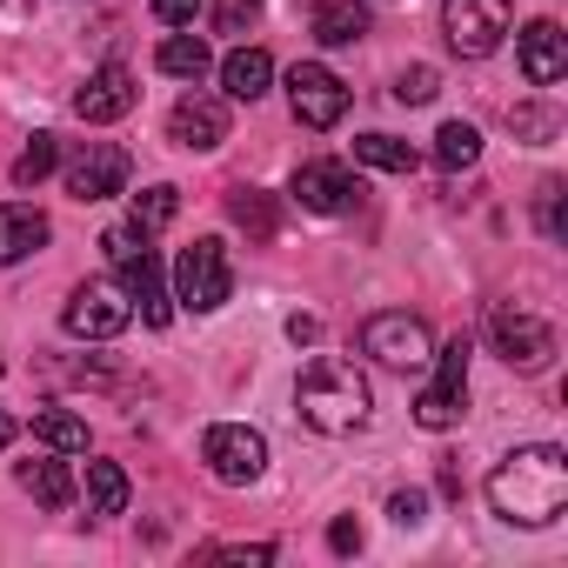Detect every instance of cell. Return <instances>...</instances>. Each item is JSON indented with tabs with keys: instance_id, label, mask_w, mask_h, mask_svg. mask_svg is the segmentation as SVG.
<instances>
[{
	"instance_id": "cell-37",
	"label": "cell",
	"mask_w": 568,
	"mask_h": 568,
	"mask_svg": "<svg viewBox=\"0 0 568 568\" xmlns=\"http://www.w3.org/2000/svg\"><path fill=\"white\" fill-rule=\"evenodd\" d=\"M288 342H295V348L322 342V322H315V315H288Z\"/></svg>"
},
{
	"instance_id": "cell-21",
	"label": "cell",
	"mask_w": 568,
	"mask_h": 568,
	"mask_svg": "<svg viewBox=\"0 0 568 568\" xmlns=\"http://www.w3.org/2000/svg\"><path fill=\"white\" fill-rule=\"evenodd\" d=\"M154 61H161V74H174V81H201V74L214 68V54H207L201 34H168Z\"/></svg>"
},
{
	"instance_id": "cell-6",
	"label": "cell",
	"mask_w": 568,
	"mask_h": 568,
	"mask_svg": "<svg viewBox=\"0 0 568 568\" xmlns=\"http://www.w3.org/2000/svg\"><path fill=\"white\" fill-rule=\"evenodd\" d=\"M128 322H134V302H128L121 281H81L68 295V308H61V328L74 342H114Z\"/></svg>"
},
{
	"instance_id": "cell-5",
	"label": "cell",
	"mask_w": 568,
	"mask_h": 568,
	"mask_svg": "<svg viewBox=\"0 0 568 568\" xmlns=\"http://www.w3.org/2000/svg\"><path fill=\"white\" fill-rule=\"evenodd\" d=\"M468 335H455L448 348H435V375H428V388L415 395V422L422 428H455L462 415H468Z\"/></svg>"
},
{
	"instance_id": "cell-3",
	"label": "cell",
	"mask_w": 568,
	"mask_h": 568,
	"mask_svg": "<svg viewBox=\"0 0 568 568\" xmlns=\"http://www.w3.org/2000/svg\"><path fill=\"white\" fill-rule=\"evenodd\" d=\"M362 355H375V362L395 368V375H422V368L435 362V335H428L422 315L388 308V315H368V322H362Z\"/></svg>"
},
{
	"instance_id": "cell-13",
	"label": "cell",
	"mask_w": 568,
	"mask_h": 568,
	"mask_svg": "<svg viewBox=\"0 0 568 568\" xmlns=\"http://www.w3.org/2000/svg\"><path fill=\"white\" fill-rule=\"evenodd\" d=\"M134 101H141L134 74H128L121 61H108V68H94V74H88V88L74 94V114H81V121H94V128H108V121L134 114Z\"/></svg>"
},
{
	"instance_id": "cell-18",
	"label": "cell",
	"mask_w": 568,
	"mask_h": 568,
	"mask_svg": "<svg viewBox=\"0 0 568 568\" xmlns=\"http://www.w3.org/2000/svg\"><path fill=\"white\" fill-rule=\"evenodd\" d=\"M267 81H274L267 48H234V54L221 61V88H227V101H261Z\"/></svg>"
},
{
	"instance_id": "cell-32",
	"label": "cell",
	"mask_w": 568,
	"mask_h": 568,
	"mask_svg": "<svg viewBox=\"0 0 568 568\" xmlns=\"http://www.w3.org/2000/svg\"><path fill=\"white\" fill-rule=\"evenodd\" d=\"M388 515H395L402 528H422V521H428V495H422V488H395V495H388Z\"/></svg>"
},
{
	"instance_id": "cell-29",
	"label": "cell",
	"mask_w": 568,
	"mask_h": 568,
	"mask_svg": "<svg viewBox=\"0 0 568 568\" xmlns=\"http://www.w3.org/2000/svg\"><path fill=\"white\" fill-rule=\"evenodd\" d=\"M442 94V74L435 68H408V74H395V101L402 108H428Z\"/></svg>"
},
{
	"instance_id": "cell-20",
	"label": "cell",
	"mask_w": 568,
	"mask_h": 568,
	"mask_svg": "<svg viewBox=\"0 0 568 568\" xmlns=\"http://www.w3.org/2000/svg\"><path fill=\"white\" fill-rule=\"evenodd\" d=\"M14 475H21V488H28L41 508H68V501H74V475H68V462H54V455H48V462H21Z\"/></svg>"
},
{
	"instance_id": "cell-4",
	"label": "cell",
	"mask_w": 568,
	"mask_h": 568,
	"mask_svg": "<svg viewBox=\"0 0 568 568\" xmlns=\"http://www.w3.org/2000/svg\"><path fill=\"white\" fill-rule=\"evenodd\" d=\"M227 295H234V261H227V247L214 234H201L194 247H181V261H174V302L194 308V315H214Z\"/></svg>"
},
{
	"instance_id": "cell-1",
	"label": "cell",
	"mask_w": 568,
	"mask_h": 568,
	"mask_svg": "<svg viewBox=\"0 0 568 568\" xmlns=\"http://www.w3.org/2000/svg\"><path fill=\"white\" fill-rule=\"evenodd\" d=\"M488 508L508 528H548V521H561V508H568V455L555 442H528V448L501 455L495 475H488Z\"/></svg>"
},
{
	"instance_id": "cell-9",
	"label": "cell",
	"mask_w": 568,
	"mask_h": 568,
	"mask_svg": "<svg viewBox=\"0 0 568 568\" xmlns=\"http://www.w3.org/2000/svg\"><path fill=\"white\" fill-rule=\"evenodd\" d=\"M488 348H495L508 368L535 375V368L555 362V328H548L541 315H521V308H488Z\"/></svg>"
},
{
	"instance_id": "cell-25",
	"label": "cell",
	"mask_w": 568,
	"mask_h": 568,
	"mask_svg": "<svg viewBox=\"0 0 568 568\" xmlns=\"http://www.w3.org/2000/svg\"><path fill=\"white\" fill-rule=\"evenodd\" d=\"M128 508V475L114 462H88V515H121Z\"/></svg>"
},
{
	"instance_id": "cell-31",
	"label": "cell",
	"mask_w": 568,
	"mask_h": 568,
	"mask_svg": "<svg viewBox=\"0 0 568 568\" xmlns=\"http://www.w3.org/2000/svg\"><path fill=\"white\" fill-rule=\"evenodd\" d=\"M261 21V0H221V8H214V28L221 34H247Z\"/></svg>"
},
{
	"instance_id": "cell-34",
	"label": "cell",
	"mask_w": 568,
	"mask_h": 568,
	"mask_svg": "<svg viewBox=\"0 0 568 568\" xmlns=\"http://www.w3.org/2000/svg\"><path fill=\"white\" fill-rule=\"evenodd\" d=\"M328 548H335V555H355V548H362V521H355V515H335V521H328Z\"/></svg>"
},
{
	"instance_id": "cell-26",
	"label": "cell",
	"mask_w": 568,
	"mask_h": 568,
	"mask_svg": "<svg viewBox=\"0 0 568 568\" xmlns=\"http://www.w3.org/2000/svg\"><path fill=\"white\" fill-rule=\"evenodd\" d=\"M54 168H61V141H54V134H34V141L21 148V161H14V187H41Z\"/></svg>"
},
{
	"instance_id": "cell-16",
	"label": "cell",
	"mask_w": 568,
	"mask_h": 568,
	"mask_svg": "<svg viewBox=\"0 0 568 568\" xmlns=\"http://www.w3.org/2000/svg\"><path fill=\"white\" fill-rule=\"evenodd\" d=\"M121 288H128V302L141 308V322H148V328H168V322H174V295H168V281H161L154 247H141V254H128V261H121Z\"/></svg>"
},
{
	"instance_id": "cell-10",
	"label": "cell",
	"mask_w": 568,
	"mask_h": 568,
	"mask_svg": "<svg viewBox=\"0 0 568 568\" xmlns=\"http://www.w3.org/2000/svg\"><path fill=\"white\" fill-rule=\"evenodd\" d=\"M288 108H295L302 128H335L348 114V81L322 61H295L288 68Z\"/></svg>"
},
{
	"instance_id": "cell-28",
	"label": "cell",
	"mask_w": 568,
	"mask_h": 568,
	"mask_svg": "<svg viewBox=\"0 0 568 568\" xmlns=\"http://www.w3.org/2000/svg\"><path fill=\"white\" fill-rule=\"evenodd\" d=\"M435 161H442V168H475V161H481V134H475L468 121H448V128L435 134Z\"/></svg>"
},
{
	"instance_id": "cell-12",
	"label": "cell",
	"mask_w": 568,
	"mask_h": 568,
	"mask_svg": "<svg viewBox=\"0 0 568 568\" xmlns=\"http://www.w3.org/2000/svg\"><path fill=\"white\" fill-rule=\"evenodd\" d=\"M295 201L308 214H348L362 201V181L342 168V161H302L295 168Z\"/></svg>"
},
{
	"instance_id": "cell-24",
	"label": "cell",
	"mask_w": 568,
	"mask_h": 568,
	"mask_svg": "<svg viewBox=\"0 0 568 568\" xmlns=\"http://www.w3.org/2000/svg\"><path fill=\"white\" fill-rule=\"evenodd\" d=\"M227 221L247 227V241H274V201L261 187H234L227 194Z\"/></svg>"
},
{
	"instance_id": "cell-36",
	"label": "cell",
	"mask_w": 568,
	"mask_h": 568,
	"mask_svg": "<svg viewBox=\"0 0 568 568\" xmlns=\"http://www.w3.org/2000/svg\"><path fill=\"white\" fill-rule=\"evenodd\" d=\"M515 134H535L541 141V134H555V114L548 108H515Z\"/></svg>"
},
{
	"instance_id": "cell-17",
	"label": "cell",
	"mask_w": 568,
	"mask_h": 568,
	"mask_svg": "<svg viewBox=\"0 0 568 568\" xmlns=\"http://www.w3.org/2000/svg\"><path fill=\"white\" fill-rule=\"evenodd\" d=\"M48 234H54V227H48L41 207H28V201H0V267H14V261L41 254Z\"/></svg>"
},
{
	"instance_id": "cell-23",
	"label": "cell",
	"mask_w": 568,
	"mask_h": 568,
	"mask_svg": "<svg viewBox=\"0 0 568 568\" xmlns=\"http://www.w3.org/2000/svg\"><path fill=\"white\" fill-rule=\"evenodd\" d=\"M355 161L362 168H382V174H415L422 168V154L408 141H395V134H362L355 141Z\"/></svg>"
},
{
	"instance_id": "cell-38",
	"label": "cell",
	"mask_w": 568,
	"mask_h": 568,
	"mask_svg": "<svg viewBox=\"0 0 568 568\" xmlns=\"http://www.w3.org/2000/svg\"><path fill=\"white\" fill-rule=\"evenodd\" d=\"M8 442H14V422H8V415H0V448H8Z\"/></svg>"
},
{
	"instance_id": "cell-27",
	"label": "cell",
	"mask_w": 568,
	"mask_h": 568,
	"mask_svg": "<svg viewBox=\"0 0 568 568\" xmlns=\"http://www.w3.org/2000/svg\"><path fill=\"white\" fill-rule=\"evenodd\" d=\"M174 214H181V187L154 181L148 194H134V227H141V234H161V227H168Z\"/></svg>"
},
{
	"instance_id": "cell-11",
	"label": "cell",
	"mask_w": 568,
	"mask_h": 568,
	"mask_svg": "<svg viewBox=\"0 0 568 568\" xmlns=\"http://www.w3.org/2000/svg\"><path fill=\"white\" fill-rule=\"evenodd\" d=\"M128 174H134L128 148H114V141H88L81 161L68 168V194H74V201H114V194H128Z\"/></svg>"
},
{
	"instance_id": "cell-8",
	"label": "cell",
	"mask_w": 568,
	"mask_h": 568,
	"mask_svg": "<svg viewBox=\"0 0 568 568\" xmlns=\"http://www.w3.org/2000/svg\"><path fill=\"white\" fill-rule=\"evenodd\" d=\"M201 462H207L214 481L247 488V481L267 468V442H261V428H247V422H214V428L201 435Z\"/></svg>"
},
{
	"instance_id": "cell-15",
	"label": "cell",
	"mask_w": 568,
	"mask_h": 568,
	"mask_svg": "<svg viewBox=\"0 0 568 568\" xmlns=\"http://www.w3.org/2000/svg\"><path fill=\"white\" fill-rule=\"evenodd\" d=\"M515 61H521V81L528 88H555L568 74V34L555 21H528L521 41H515Z\"/></svg>"
},
{
	"instance_id": "cell-19",
	"label": "cell",
	"mask_w": 568,
	"mask_h": 568,
	"mask_svg": "<svg viewBox=\"0 0 568 568\" xmlns=\"http://www.w3.org/2000/svg\"><path fill=\"white\" fill-rule=\"evenodd\" d=\"M368 34V0H322L315 8V41L322 48H355Z\"/></svg>"
},
{
	"instance_id": "cell-2",
	"label": "cell",
	"mask_w": 568,
	"mask_h": 568,
	"mask_svg": "<svg viewBox=\"0 0 568 568\" xmlns=\"http://www.w3.org/2000/svg\"><path fill=\"white\" fill-rule=\"evenodd\" d=\"M295 408H302V422H308L315 435H355V428L368 422L375 395H368V375H362L355 362L322 355V362L295 382Z\"/></svg>"
},
{
	"instance_id": "cell-7",
	"label": "cell",
	"mask_w": 568,
	"mask_h": 568,
	"mask_svg": "<svg viewBox=\"0 0 568 568\" xmlns=\"http://www.w3.org/2000/svg\"><path fill=\"white\" fill-rule=\"evenodd\" d=\"M508 21H515L508 0H442V34H448V48H455L462 61L495 54L501 34H508Z\"/></svg>"
},
{
	"instance_id": "cell-33",
	"label": "cell",
	"mask_w": 568,
	"mask_h": 568,
	"mask_svg": "<svg viewBox=\"0 0 568 568\" xmlns=\"http://www.w3.org/2000/svg\"><path fill=\"white\" fill-rule=\"evenodd\" d=\"M207 561H274V541H221V548H207Z\"/></svg>"
},
{
	"instance_id": "cell-30",
	"label": "cell",
	"mask_w": 568,
	"mask_h": 568,
	"mask_svg": "<svg viewBox=\"0 0 568 568\" xmlns=\"http://www.w3.org/2000/svg\"><path fill=\"white\" fill-rule=\"evenodd\" d=\"M535 221H541L548 241H561V181H541L535 187Z\"/></svg>"
},
{
	"instance_id": "cell-22",
	"label": "cell",
	"mask_w": 568,
	"mask_h": 568,
	"mask_svg": "<svg viewBox=\"0 0 568 568\" xmlns=\"http://www.w3.org/2000/svg\"><path fill=\"white\" fill-rule=\"evenodd\" d=\"M34 442L54 448V455H88V422L68 415V408H41L34 415Z\"/></svg>"
},
{
	"instance_id": "cell-14",
	"label": "cell",
	"mask_w": 568,
	"mask_h": 568,
	"mask_svg": "<svg viewBox=\"0 0 568 568\" xmlns=\"http://www.w3.org/2000/svg\"><path fill=\"white\" fill-rule=\"evenodd\" d=\"M168 141L187 148V154H214V148L227 141V108H221L214 94H187V101H174V114H168Z\"/></svg>"
},
{
	"instance_id": "cell-35",
	"label": "cell",
	"mask_w": 568,
	"mask_h": 568,
	"mask_svg": "<svg viewBox=\"0 0 568 568\" xmlns=\"http://www.w3.org/2000/svg\"><path fill=\"white\" fill-rule=\"evenodd\" d=\"M194 14H201V0H154V21L161 28H187Z\"/></svg>"
}]
</instances>
